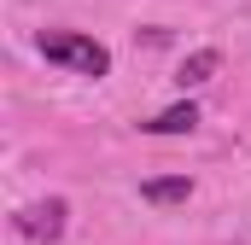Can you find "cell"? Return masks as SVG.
I'll list each match as a JSON object with an SVG mask.
<instances>
[{"label":"cell","mask_w":251,"mask_h":245,"mask_svg":"<svg viewBox=\"0 0 251 245\" xmlns=\"http://www.w3.org/2000/svg\"><path fill=\"white\" fill-rule=\"evenodd\" d=\"M35 47H41L53 64L76 70V76H94V82H100V76H111V53H105L94 35H76V29H47Z\"/></svg>","instance_id":"cell-1"},{"label":"cell","mask_w":251,"mask_h":245,"mask_svg":"<svg viewBox=\"0 0 251 245\" xmlns=\"http://www.w3.org/2000/svg\"><path fill=\"white\" fill-rule=\"evenodd\" d=\"M18 234L24 240H59L64 234V198H47V204H29V210H18Z\"/></svg>","instance_id":"cell-2"},{"label":"cell","mask_w":251,"mask_h":245,"mask_svg":"<svg viewBox=\"0 0 251 245\" xmlns=\"http://www.w3.org/2000/svg\"><path fill=\"white\" fill-rule=\"evenodd\" d=\"M140 128H146V134H193V128H199V105H170V111H158V117L152 122H140Z\"/></svg>","instance_id":"cell-3"},{"label":"cell","mask_w":251,"mask_h":245,"mask_svg":"<svg viewBox=\"0 0 251 245\" xmlns=\"http://www.w3.org/2000/svg\"><path fill=\"white\" fill-rule=\"evenodd\" d=\"M187 193H193L187 175H170V181H146V187H140V198H152V204H181Z\"/></svg>","instance_id":"cell-4"},{"label":"cell","mask_w":251,"mask_h":245,"mask_svg":"<svg viewBox=\"0 0 251 245\" xmlns=\"http://www.w3.org/2000/svg\"><path fill=\"white\" fill-rule=\"evenodd\" d=\"M216 64H222V59L204 47V53H193V59L176 70V82H181V88H199V82H210V76H216Z\"/></svg>","instance_id":"cell-5"}]
</instances>
